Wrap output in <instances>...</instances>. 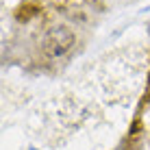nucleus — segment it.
<instances>
[{"label": "nucleus", "mask_w": 150, "mask_h": 150, "mask_svg": "<svg viewBox=\"0 0 150 150\" xmlns=\"http://www.w3.org/2000/svg\"><path fill=\"white\" fill-rule=\"evenodd\" d=\"M76 46H79V35L72 26L68 24L50 26L39 39L37 63L41 68H59L76 52Z\"/></svg>", "instance_id": "f257e3e1"}]
</instances>
